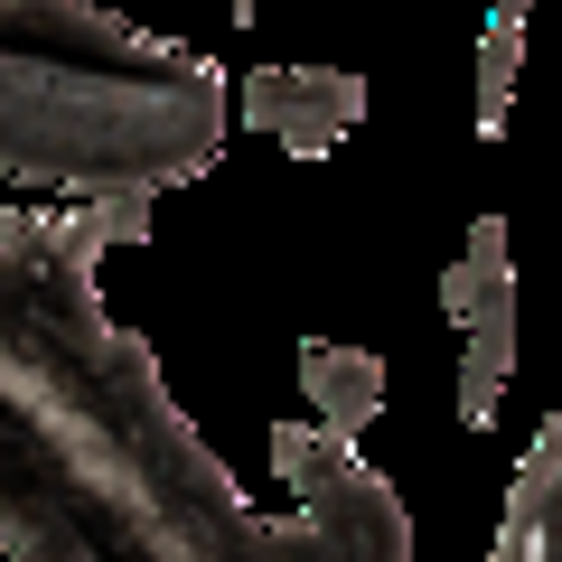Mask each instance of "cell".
I'll return each instance as SVG.
<instances>
[{
	"instance_id": "8",
	"label": "cell",
	"mask_w": 562,
	"mask_h": 562,
	"mask_svg": "<svg viewBox=\"0 0 562 562\" xmlns=\"http://www.w3.org/2000/svg\"><path fill=\"white\" fill-rule=\"evenodd\" d=\"M506 375H516V328H469V357H460V413H469V422H497Z\"/></svg>"
},
{
	"instance_id": "7",
	"label": "cell",
	"mask_w": 562,
	"mask_h": 562,
	"mask_svg": "<svg viewBox=\"0 0 562 562\" xmlns=\"http://www.w3.org/2000/svg\"><path fill=\"white\" fill-rule=\"evenodd\" d=\"M516 76H525V0H497V20L479 38V132L497 140L516 113Z\"/></svg>"
},
{
	"instance_id": "2",
	"label": "cell",
	"mask_w": 562,
	"mask_h": 562,
	"mask_svg": "<svg viewBox=\"0 0 562 562\" xmlns=\"http://www.w3.org/2000/svg\"><path fill=\"white\" fill-rule=\"evenodd\" d=\"M225 140V85L198 47L94 0H0V169L76 198L188 188Z\"/></svg>"
},
{
	"instance_id": "4",
	"label": "cell",
	"mask_w": 562,
	"mask_h": 562,
	"mask_svg": "<svg viewBox=\"0 0 562 562\" xmlns=\"http://www.w3.org/2000/svg\"><path fill=\"white\" fill-rule=\"evenodd\" d=\"M487 562H562V413L535 431V450L516 460V487H506V525Z\"/></svg>"
},
{
	"instance_id": "3",
	"label": "cell",
	"mask_w": 562,
	"mask_h": 562,
	"mask_svg": "<svg viewBox=\"0 0 562 562\" xmlns=\"http://www.w3.org/2000/svg\"><path fill=\"white\" fill-rule=\"evenodd\" d=\"M357 113H366V85L338 76V66H262V76H244V132L281 140L291 160L338 150L357 132Z\"/></svg>"
},
{
	"instance_id": "1",
	"label": "cell",
	"mask_w": 562,
	"mask_h": 562,
	"mask_svg": "<svg viewBox=\"0 0 562 562\" xmlns=\"http://www.w3.org/2000/svg\"><path fill=\"white\" fill-rule=\"evenodd\" d=\"M140 235L150 198L0 216V562H413L394 487L310 422L272 431L301 516L244 506L160 357L94 310V254Z\"/></svg>"
},
{
	"instance_id": "5",
	"label": "cell",
	"mask_w": 562,
	"mask_h": 562,
	"mask_svg": "<svg viewBox=\"0 0 562 562\" xmlns=\"http://www.w3.org/2000/svg\"><path fill=\"white\" fill-rule=\"evenodd\" d=\"M301 384L310 403H319V431H338V441H357L366 422L384 413V366L366 357V347H301Z\"/></svg>"
},
{
	"instance_id": "6",
	"label": "cell",
	"mask_w": 562,
	"mask_h": 562,
	"mask_svg": "<svg viewBox=\"0 0 562 562\" xmlns=\"http://www.w3.org/2000/svg\"><path fill=\"white\" fill-rule=\"evenodd\" d=\"M441 301H450V319H460V338L469 328H516V262H506V225L497 216L469 225V254L450 262Z\"/></svg>"
}]
</instances>
